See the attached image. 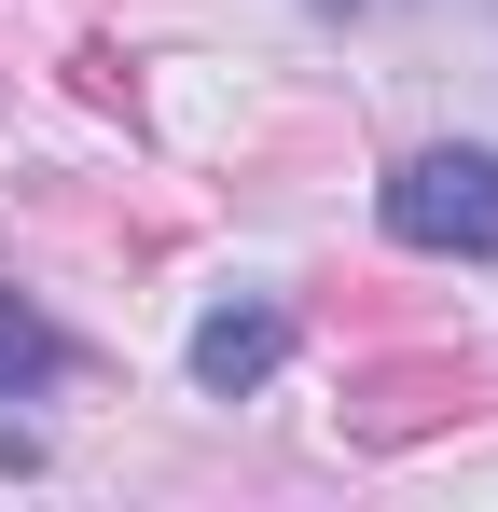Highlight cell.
I'll return each instance as SVG.
<instances>
[{
  "label": "cell",
  "mask_w": 498,
  "mask_h": 512,
  "mask_svg": "<svg viewBox=\"0 0 498 512\" xmlns=\"http://www.w3.org/2000/svg\"><path fill=\"white\" fill-rule=\"evenodd\" d=\"M56 360H70V346H56V319H42V305H14V291H0V402H14V388H42V374H56Z\"/></svg>",
  "instance_id": "3"
},
{
  "label": "cell",
  "mask_w": 498,
  "mask_h": 512,
  "mask_svg": "<svg viewBox=\"0 0 498 512\" xmlns=\"http://www.w3.org/2000/svg\"><path fill=\"white\" fill-rule=\"evenodd\" d=\"M332 14H388V0H332Z\"/></svg>",
  "instance_id": "4"
},
{
  "label": "cell",
  "mask_w": 498,
  "mask_h": 512,
  "mask_svg": "<svg viewBox=\"0 0 498 512\" xmlns=\"http://www.w3.org/2000/svg\"><path fill=\"white\" fill-rule=\"evenodd\" d=\"M388 236H402V250L485 263L498 250V153H415V167L388 180Z\"/></svg>",
  "instance_id": "1"
},
{
  "label": "cell",
  "mask_w": 498,
  "mask_h": 512,
  "mask_svg": "<svg viewBox=\"0 0 498 512\" xmlns=\"http://www.w3.org/2000/svg\"><path fill=\"white\" fill-rule=\"evenodd\" d=\"M277 360H291V319L277 305H208L194 319V388H222V402H249Z\"/></svg>",
  "instance_id": "2"
}]
</instances>
